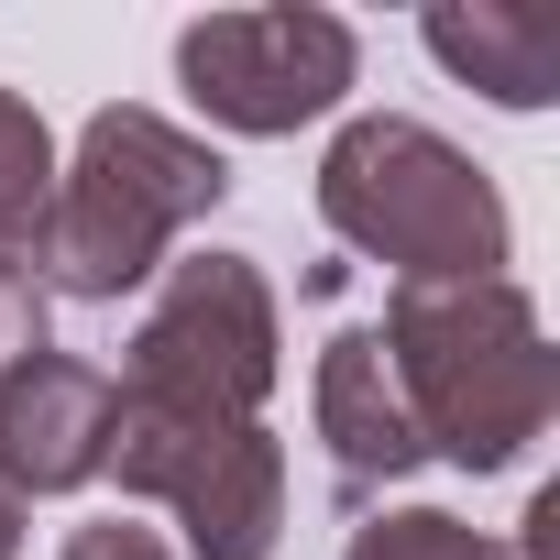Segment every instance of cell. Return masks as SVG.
<instances>
[{
    "mask_svg": "<svg viewBox=\"0 0 560 560\" xmlns=\"http://www.w3.org/2000/svg\"><path fill=\"white\" fill-rule=\"evenodd\" d=\"M374 330H385V363L407 385V418H418L429 462L516 472L527 440H549L560 352H549L538 298L516 275H483V287H396V308Z\"/></svg>",
    "mask_w": 560,
    "mask_h": 560,
    "instance_id": "6da1fadb",
    "label": "cell"
},
{
    "mask_svg": "<svg viewBox=\"0 0 560 560\" xmlns=\"http://www.w3.org/2000/svg\"><path fill=\"white\" fill-rule=\"evenodd\" d=\"M220 198H231L220 143H198L165 110H132V100L89 110L78 154H56V198H45V231H34V287L121 308L132 287L165 275L176 231L209 220Z\"/></svg>",
    "mask_w": 560,
    "mask_h": 560,
    "instance_id": "7a4b0ae2",
    "label": "cell"
},
{
    "mask_svg": "<svg viewBox=\"0 0 560 560\" xmlns=\"http://www.w3.org/2000/svg\"><path fill=\"white\" fill-rule=\"evenodd\" d=\"M319 220L363 264H385L396 287H483V275H505V198H494V176L451 132L396 121V110H363V121L330 132Z\"/></svg>",
    "mask_w": 560,
    "mask_h": 560,
    "instance_id": "3957f363",
    "label": "cell"
},
{
    "mask_svg": "<svg viewBox=\"0 0 560 560\" xmlns=\"http://www.w3.org/2000/svg\"><path fill=\"white\" fill-rule=\"evenodd\" d=\"M275 374H287V319L253 253H187L165 264L154 308L121 341V407L143 418H187V429H253Z\"/></svg>",
    "mask_w": 560,
    "mask_h": 560,
    "instance_id": "277c9868",
    "label": "cell"
},
{
    "mask_svg": "<svg viewBox=\"0 0 560 560\" xmlns=\"http://www.w3.org/2000/svg\"><path fill=\"white\" fill-rule=\"evenodd\" d=\"M121 494L165 505L187 527L176 560H275L287 538V440L264 418L253 429H187V418H143L110 396V462Z\"/></svg>",
    "mask_w": 560,
    "mask_h": 560,
    "instance_id": "5b68a950",
    "label": "cell"
},
{
    "mask_svg": "<svg viewBox=\"0 0 560 560\" xmlns=\"http://www.w3.org/2000/svg\"><path fill=\"white\" fill-rule=\"evenodd\" d=\"M363 45L341 12H308V0H275V12H209L176 34V89L220 121V132H308L352 100Z\"/></svg>",
    "mask_w": 560,
    "mask_h": 560,
    "instance_id": "8992f818",
    "label": "cell"
},
{
    "mask_svg": "<svg viewBox=\"0 0 560 560\" xmlns=\"http://www.w3.org/2000/svg\"><path fill=\"white\" fill-rule=\"evenodd\" d=\"M110 462V374L78 352H34L0 374V483L23 505L34 494H78Z\"/></svg>",
    "mask_w": 560,
    "mask_h": 560,
    "instance_id": "52a82bcc",
    "label": "cell"
},
{
    "mask_svg": "<svg viewBox=\"0 0 560 560\" xmlns=\"http://www.w3.org/2000/svg\"><path fill=\"white\" fill-rule=\"evenodd\" d=\"M308 418H319V440H330V462H341L352 494L407 483V472L429 462V451H418V418H407V385H396V363H385V330H341V341L319 352Z\"/></svg>",
    "mask_w": 560,
    "mask_h": 560,
    "instance_id": "ba28073f",
    "label": "cell"
},
{
    "mask_svg": "<svg viewBox=\"0 0 560 560\" xmlns=\"http://www.w3.org/2000/svg\"><path fill=\"white\" fill-rule=\"evenodd\" d=\"M429 56L451 78H472L494 110H549L560 100V23L527 12V0H472V12H429L418 23Z\"/></svg>",
    "mask_w": 560,
    "mask_h": 560,
    "instance_id": "9c48e42d",
    "label": "cell"
},
{
    "mask_svg": "<svg viewBox=\"0 0 560 560\" xmlns=\"http://www.w3.org/2000/svg\"><path fill=\"white\" fill-rule=\"evenodd\" d=\"M45 198H56V132L23 89H0V264H34Z\"/></svg>",
    "mask_w": 560,
    "mask_h": 560,
    "instance_id": "30bf717a",
    "label": "cell"
},
{
    "mask_svg": "<svg viewBox=\"0 0 560 560\" xmlns=\"http://www.w3.org/2000/svg\"><path fill=\"white\" fill-rule=\"evenodd\" d=\"M341 560H516V538H483V527L451 516V505H385V516L352 527Z\"/></svg>",
    "mask_w": 560,
    "mask_h": 560,
    "instance_id": "8fae6325",
    "label": "cell"
},
{
    "mask_svg": "<svg viewBox=\"0 0 560 560\" xmlns=\"http://www.w3.org/2000/svg\"><path fill=\"white\" fill-rule=\"evenodd\" d=\"M45 319H56V298L34 287V264H0V374L34 363V352H56V341H45Z\"/></svg>",
    "mask_w": 560,
    "mask_h": 560,
    "instance_id": "7c38bea8",
    "label": "cell"
},
{
    "mask_svg": "<svg viewBox=\"0 0 560 560\" xmlns=\"http://www.w3.org/2000/svg\"><path fill=\"white\" fill-rule=\"evenodd\" d=\"M56 560H176V549H165L154 527H132V516H89V527H78Z\"/></svg>",
    "mask_w": 560,
    "mask_h": 560,
    "instance_id": "4fadbf2b",
    "label": "cell"
},
{
    "mask_svg": "<svg viewBox=\"0 0 560 560\" xmlns=\"http://www.w3.org/2000/svg\"><path fill=\"white\" fill-rule=\"evenodd\" d=\"M0 560H23V494L0 483Z\"/></svg>",
    "mask_w": 560,
    "mask_h": 560,
    "instance_id": "5bb4252c",
    "label": "cell"
}]
</instances>
